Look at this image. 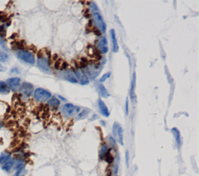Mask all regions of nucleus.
I'll use <instances>...</instances> for the list:
<instances>
[{"mask_svg":"<svg viewBox=\"0 0 199 176\" xmlns=\"http://www.w3.org/2000/svg\"><path fill=\"white\" fill-rule=\"evenodd\" d=\"M114 140L121 145H124V131L121 125L118 122H114L112 127Z\"/></svg>","mask_w":199,"mask_h":176,"instance_id":"obj_1","label":"nucleus"},{"mask_svg":"<svg viewBox=\"0 0 199 176\" xmlns=\"http://www.w3.org/2000/svg\"><path fill=\"white\" fill-rule=\"evenodd\" d=\"M34 99L38 102H46L51 97V94L46 89L38 88L34 91Z\"/></svg>","mask_w":199,"mask_h":176,"instance_id":"obj_2","label":"nucleus"},{"mask_svg":"<svg viewBox=\"0 0 199 176\" xmlns=\"http://www.w3.org/2000/svg\"><path fill=\"white\" fill-rule=\"evenodd\" d=\"M16 57L27 64H34L35 63V57H34V54L29 51H19L16 52Z\"/></svg>","mask_w":199,"mask_h":176,"instance_id":"obj_3","label":"nucleus"},{"mask_svg":"<svg viewBox=\"0 0 199 176\" xmlns=\"http://www.w3.org/2000/svg\"><path fill=\"white\" fill-rule=\"evenodd\" d=\"M79 111V107L71 104V103H66L64 105L62 108V113L65 116H73L77 113Z\"/></svg>","mask_w":199,"mask_h":176,"instance_id":"obj_4","label":"nucleus"},{"mask_svg":"<svg viewBox=\"0 0 199 176\" xmlns=\"http://www.w3.org/2000/svg\"><path fill=\"white\" fill-rule=\"evenodd\" d=\"M93 19L94 23H95L96 26H97V28H98V30H100V31H101L102 33L105 32V31H106L107 26H106V23H104L101 15L99 13H97V12L93 13Z\"/></svg>","mask_w":199,"mask_h":176,"instance_id":"obj_5","label":"nucleus"},{"mask_svg":"<svg viewBox=\"0 0 199 176\" xmlns=\"http://www.w3.org/2000/svg\"><path fill=\"white\" fill-rule=\"evenodd\" d=\"M97 47H98L99 51L101 52L102 54H107L108 52V40L105 37H102L100 39V41H98L97 43Z\"/></svg>","mask_w":199,"mask_h":176,"instance_id":"obj_6","label":"nucleus"},{"mask_svg":"<svg viewBox=\"0 0 199 176\" xmlns=\"http://www.w3.org/2000/svg\"><path fill=\"white\" fill-rule=\"evenodd\" d=\"M6 84H7L9 89H12L13 91H16V89L20 87V78H10L6 81Z\"/></svg>","mask_w":199,"mask_h":176,"instance_id":"obj_7","label":"nucleus"},{"mask_svg":"<svg viewBox=\"0 0 199 176\" xmlns=\"http://www.w3.org/2000/svg\"><path fill=\"white\" fill-rule=\"evenodd\" d=\"M97 104H98V108L100 112L102 114L103 116H105V117H108V116H110V112L108 106H107L106 104L104 103V102L103 101V100H101V99H99L97 100Z\"/></svg>","mask_w":199,"mask_h":176,"instance_id":"obj_8","label":"nucleus"},{"mask_svg":"<svg viewBox=\"0 0 199 176\" xmlns=\"http://www.w3.org/2000/svg\"><path fill=\"white\" fill-rule=\"evenodd\" d=\"M38 66L42 70V71H46V72H49V71H51V69L48 66V59L45 58L44 57H39V58L38 59Z\"/></svg>","mask_w":199,"mask_h":176,"instance_id":"obj_9","label":"nucleus"},{"mask_svg":"<svg viewBox=\"0 0 199 176\" xmlns=\"http://www.w3.org/2000/svg\"><path fill=\"white\" fill-rule=\"evenodd\" d=\"M32 92L33 86L31 83H27V82L23 83L21 86V93H23V96H25L26 97H29L32 94Z\"/></svg>","mask_w":199,"mask_h":176,"instance_id":"obj_10","label":"nucleus"},{"mask_svg":"<svg viewBox=\"0 0 199 176\" xmlns=\"http://www.w3.org/2000/svg\"><path fill=\"white\" fill-rule=\"evenodd\" d=\"M96 89L97 91V93L103 98H108L110 96V94L108 93V90H107V89L103 84H97L96 85Z\"/></svg>","mask_w":199,"mask_h":176,"instance_id":"obj_11","label":"nucleus"},{"mask_svg":"<svg viewBox=\"0 0 199 176\" xmlns=\"http://www.w3.org/2000/svg\"><path fill=\"white\" fill-rule=\"evenodd\" d=\"M110 34H111V41H112V51H113L114 53H117V52H118L119 47L118 44V40H117L114 30L112 29V30H110Z\"/></svg>","mask_w":199,"mask_h":176,"instance_id":"obj_12","label":"nucleus"},{"mask_svg":"<svg viewBox=\"0 0 199 176\" xmlns=\"http://www.w3.org/2000/svg\"><path fill=\"white\" fill-rule=\"evenodd\" d=\"M74 75H75V78H77L78 80L80 82L81 85H83V86H84V85H87V84L90 82H89V79L88 78H87V76H86V75H84L83 72H81V71H74Z\"/></svg>","mask_w":199,"mask_h":176,"instance_id":"obj_13","label":"nucleus"},{"mask_svg":"<svg viewBox=\"0 0 199 176\" xmlns=\"http://www.w3.org/2000/svg\"><path fill=\"white\" fill-rule=\"evenodd\" d=\"M171 132H172V133L174 134V138H175V140H176V143H177V144L178 148H180V147H181V133H180V131L176 128V127H174V128H172Z\"/></svg>","mask_w":199,"mask_h":176,"instance_id":"obj_14","label":"nucleus"},{"mask_svg":"<svg viewBox=\"0 0 199 176\" xmlns=\"http://www.w3.org/2000/svg\"><path fill=\"white\" fill-rule=\"evenodd\" d=\"M136 75L135 73H133L132 75V81L131 83V89H130V96L132 99L135 98V93H134V89H135V82H136Z\"/></svg>","mask_w":199,"mask_h":176,"instance_id":"obj_15","label":"nucleus"},{"mask_svg":"<svg viewBox=\"0 0 199 176\" xmlns=\"http://www.w3.org/2000/svg\"><path fill=\"white\" fill-rule=\"evenodd\" d=\"M64 78H65L67 81H68V82H72V83H77L78 82L77 79L75 78V77L74 76L73 74H72V72L69 71H65V74H64Z\"/></svg>","mask_w":199,"mask_h":176,"instance_id":"obj_16","label":"nucleus"},{"mask_svg":"<svg viewBox=\"0 0 199 176\" xmlns=\"http://www.w3.org/2000/svg\"><path fill=\"white\" fill-rule=\"evenodd\" d=\"M9 93V89L6 82L0 81V93L1 94H8Z\"/></svg>","mask_w":199,"mask_h":176,"instance_id":"obj_17","label":"nucleus"},{"mask_svg":"<svg viewBox=\"0 0 199 176\" xmlns=\"http://www.w3.org/2000/svg\"><path fill=\"white\" fill-rule=\"evenodd\" d=\"M10 158V154L7 153V152H4V153L1 154L0 155V164H5V162H7Z\"/></svg>","mask_w":199,"mask_h":176,"instance_id":"obj_18","label":"nucleus"},{"mask_svg":"<svg viewBox=\"0 0 199 176\" xmlns=\"http://www.w3.org/2000/svg\"><path fill=\"white\" fill-rule=\"evenodd\" d=\"M13 165H14V162L13 160H9L7 162H5L3 165V166L2 167V170L5 171H9L12 168H13Z\"/></svg>","mask_w":199,"mask_h":176,"instance_id":"obj_19","label":"nucleus"},{"mask_svg":"<svg viewBox=\"0 0 199 176\" xmlns=\"http://www.w3.org/2000/svg\"><path fill=\"white\" fill-rule=\"evenodd\" d=\"M48 105L51 106L57 107L60 105V101L55 97H52L48 99Z\"/></svg>","mask_w":199,"mask_h":176,"instance_id":"obj_20","label":"nucleus"},{"mask_svg":"<svg viewBox=\"0 0 199 176\" xmlns=\"http://www.w3.org/2000/svg\"><path fill=\"white\" fill-rule=\"evenodd\" d=\"M107 151H108V145L107 144H104L101 148V151H100V158L101 159L104 158V157L106 155Z\"/></svg>","mask_w":199,"mask_h":176,"instance_id":"obj_21","label":"nucleus"},{"mask_svg":"<svg viewBox=\"0 0 199 176\" xmlns=\"http://www.w3.org/2000/svg\"><path fill=\"white\" fill-rule=\"evenodd\" d=\"M9 58V55L5 52L0 51V62H5Z\"/></svg>","mask_w":199,"mask_h":176,"instance_id":"obj_22","label":"nucleus"},{"mask_svg":"<svg viewBox=\"0 0 199 176\" xmlns=\"http://www.w3.org/2000/svg\"><path fill=\"white\" fill-rule=\"evenodd\" d=\"M89 112H90V109H84V110L82 111V112H81L78 115L77 119H83V118L86 117V116H87V115H88Z\"/></svg>","mask_w":199,"mask_h":176,"instance_id":"obj_23","label":"nucleus"},{"mask_svg":"<svg viewBox=\"0 0 199 176\" xmlns=\"http://www.w3.org/2000/svg\"><path fill=\"white\" fill-rule=\"evenodd\" d=\"M25 175V170H24V168L22 167L20 168L17 169V171H16L15 176H24Z\"/></svg>","mask_w":199,"mask_h":176,"instance_id":"obj_24","label":"nucleus"},{"mask_svg":"<svg viewBox=\"0 0 199 176\" xmlns=\"http://www.w3.org/2000/svg\"><path fill=\"white\" fill-rule=\"evenodd\" d=\"M110 76H111V72H110V71L109 72H107V73H105L102 77H101V79H100V82H104V81H106L107 79H108V78H110Z\"/></svg>","mask_w":199,"mask_h":176,"instance_id":"obj_25","label":"nucleus"},{"mask_svg":"<svg viewBox=\"0 0 199 176\" xmlns=\"http://www.w3.org/2000/svg\"><path fill=\"white\" fill-rule=\"evenodd\" d=\"M125 158H126V165L128 167L129 166V152L128 151H126L125 154Z\"/></svg>","mask_w":199,"mask_h":176,"instance_id":"obj_26","label":"nucleus"},{"mask_svg":"<svg viewBox=\"0 0 199 176\" xmlns=\"http://www.w3.org/2000/svg\"><path fill=\"white\" fill-rule=\"evenodd\" d=\"M125 112L126 115H128V99H126L125 103Z\"/></svg>","mask_w":199,"mask_h":176,"instance_id":"obj_27","label":"nucleus"},{"mask_svg":"<svg viewBox=\"0 0 199 176\" xmlns=\"http://www.w3.org/2000/svg\"><path fill=\"white\" fill-rule=\"evenodd\" d=\"M0 46L2 47V48H4L5 50H7V48H6V45L5 44V43H4L3 41H2V39H0Z\"/></svg>","mask_w":199,"mask_h":176,"instance_id":"obj_28","label":"nucleus"},{"mask_svg":"<svg viewBox=\"0 0 199 176\" xmlns=\"http://www.w3.org/2000/svg\"><path fill=\"white\" fill-rule=\"evenodd\" d=\"M91 9L93 11H97L98 10V8H97V5L95 3H92L91 5Z\"/></svg>","mask_w":199,"mask_h":176,"instance_id":"obj_29","label":"nucleus"},{"mask_svg":"<svg viewBox=\"0 0 199 176\" xmlns=\"http://www.w3.org/2000/svg\"><path fill=\"white\" fill-rule=\"evenodd\" d=\"M6 70H7V68L0 64V72H5V71H6Z\"/></svg>","mask_w":199,"mask_h":176,"instance_id":"obj_30","label":"nucleus"},{"mask_svg":"<svg viewBox=\"0 0 199 176\" xmlns=\"http://www.w3.org/2000/svg\"><path fill=\"white\" fill-rule=\"evenodd\" d=\"M11 72H12V73H17V74L20 73V71H19L18 68H13V69L11 70Z\"/></svg>","mask_w":199,"mask_h":176,"instance_id":"obj_31","label":"nucleus"},{"mask_svg":"<svg viewBox=\"0 0 199 176\" xmlns=\"http://www.w3.org/2000/svg\"><path fill=\"white\" fill-rule=\"evenodd\" d=\"M93 32L95 33L96 35H97V36L101 35V31H100L98 29H94V30H93Z\"/></svg>","mask_w":199,"mask_h":176,"instance_id":"obj_32","label":"nucleus"},{"mask_svg":"<svg viewBox=\"0 0 199 176\" xmlns=\"http://www.w3.org/2000/svg\"><path fill=\"white\" fill-rule=\"evenodd\" d=\"M1 126H2V124H1V123H0V127H1Z\"/></svg>","mask_w":199,"mask_h":176,"instance_id":"obj_33","label":"nucleus"}]
</instances>
